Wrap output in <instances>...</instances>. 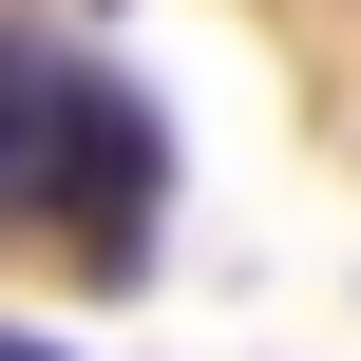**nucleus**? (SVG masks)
Instances as JSON below:
<instances>
[{"label": "nucleus", "instance_id": "f257e3e1", "mask_svg": "<svg viewBox=\"0 0 361 361\" xmlns=\"http://www.w3.org/2000/svg\"><path fill=\"white\" fill-rule=\"evenodd\" d=\"M152 171H171V133H152V95L133 76H76V133H57V209L133 267V228H152Z\"/></svg>", "mask_w": 361, "mask_h": 361}, {"label": "nucleus", "instance_id": "f03ea898", "mask_svg": "<svg viewBox=\"0 0 361 361\" xmlns=\"http://www.w3.org/2000/svg\"><path fill=\"white\" fill-rule=\"evenodd\" d=\"M57 133H76V57L0 38V209H57Z\"/></svg>", "mask_w": 361, "mask_h": 361}, {"label": "nucleus", "instance_id": "7ed1b4c3", "mask_svg": "<svg viewBox=\"0 0 361 361\" xmlns=\"http://www.w3.org/2000/svg\"><path fill=\"white\" fill-rule=\"evenodd\" d=\"M0 361H57V343H19V324H0Z\"/></svg>", "mask_w": 361, "mask_h": 361}]
</instances>
